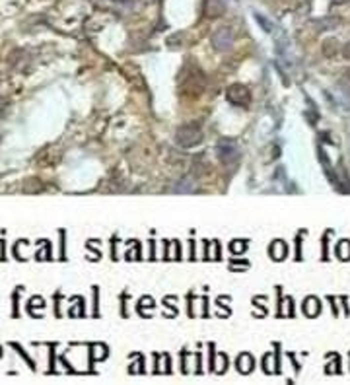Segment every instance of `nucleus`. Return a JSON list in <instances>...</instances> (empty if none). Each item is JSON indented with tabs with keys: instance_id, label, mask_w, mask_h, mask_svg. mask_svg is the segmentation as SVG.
<instances>
[{
	"instance_id": "obj_3",
	"label": "nucleus",
	"mask_w": 350,
	"mask_h": 385,
	"mask_svg": "<svg viewBox=\"0 0 350 385\" xmlns=\"http://www.w3.org/2000/svg\"><path fill=\"white\" fill-rule=\"evenodd\" d=\"M232 45H234V34H232L230 28H220V30L214 32V35H212V47L216 51L226 52L232 49Z\"/></svg>"
},
{
	"instance_id": "obj_10",
	"label": "nucleus",
	"mask_w": 350,
	"mask_h": 385,
	"mask_svg": "<svg viewBox=\"0 0 350 385\" xmlns=\"http://www.w3.org/2000/svg\"><path fill=\"white\" fill-rule=\"evenodd\" d=\"M334 49H336L334 41H332V43H327V45H325V54H329V51H331V54H332V52H334Z\"/></svg>"
},
{
	"instance_id": "obj_4",
	"label": "nucleus",
	"mask_w": 350,
	"mask_h": 385,
	"mask_svg": "<svg viewBox=\"0 0 350 385\" xmlns=\"http://www.w3.org/2000/svg\"><path fill=\"white\" fill-rule=\"evenodd\" d=\"M218 158L224 162V164H234L240 160V148L234 144V142H220L218 144Z\"/></svg>"
},
{
	"instance_id": "obj_2",
	"label": "nucleus",
	"mask_w": 350,
	"mask_h": 385,
	"mask_svg": "<svg viewBox=\"0 0 350 385\" xmlns=\"http://www.w3.org/2000/svg\"><path fill=\"white\" fill-rule=\"evenodd\" d=\"M226 98L230 104L240 105V107H247L249 102H251V92H249V88L242 86V84H234V86L228 88Z\"/></svg>"
},
{
	"instance_id": "obj_6",
	"label": "nucleus",
	"mask_w": 350,
	"mask_h": 385,
	"mask_svg": "<svg viewBox=\"0 0 350 385\" xmlns=\"http://www.w3.org/2000/svg\"><path fill=\"white\" fill-rule=\"evenodd\" d=\"M270 253H272V257H274L276 261L284 259V257H286V245L282 244V242H274L272 249H270Z\"/></svg>"
},
{
	"instance_id": "obj_1",
	"label": "nucleus",
	"mask_w": 350,
	"mask_h": 385,
	"mask_svg": "<svg viewBox=\"0 0 350 385\" xmlns=\"http://www.w3.org/2000/svg\"><path fill=\"white\" fill-rule=\"evenodd\" d=\"M175 140L183 148H192V146L202 142V128L198 124H183V126L177 128Z\"/></svg>"
},
{
	"instance_id": "obj_8",
	"label": "nucleus",
	"mask_w": 350,
	"mask_h": 385,
	"mask_svg": "<svg viewBox=\"0 0 350 385\" xmlns=\"http://www.w3.org/2000/svg\"><path fill=\"white\" fill-rule=\"evenodd\" d=\"M255 18H257V20H259V22L262 24V30H264V32H270V30H272V24H270V22H266V20L261 16V14H255Z\"/></svg>"
},
{
	"instance_id": "obj_12",
	"label": "nucleus",
	"mask_w": 350,
	"mask_h": 385,
	"mask_svg": "<svg viewBox=\"0 0 350 385\" xmlns=\"http://www.w3.org/2000/svg\"><path fill=\"white\" fill-rule=\"evenodd\" d=\"M348 76H350V74H348Z\"/></svg>"
},
{
	"instance_id": "obj_5",
	"label": "nucleus",
	"mask_w": 350,
	"mask_h": 385,
	"mask_svg": "<svg viewBox=\"0 0 350 385\" xmlns=\"http://www.w3.org/2000/svg\"><path fill=\"white\" fill-rule=\"evenodd\" d=\"M226 12V4L222 0H204V14L208 18H220Z\"/></svg>"
},
{
	"instance_id": "obj_7",
	"label": "nucleus",
	"mask_w": 350,
	"mask_h": 385,
	"mask_svg": "<svg viewBox=\"0 0 350 385\" xmlns=\"http://www.w3.org/2000/svg\"><path fill=\"white\" fill-rule=\"evenodd\" d=\"M238 364H240V370H242L244 374H247V372L253 368V358H251L249 354H242L240 360H238Z\"/></svg>"
},
{
	"instance_id": "obj_11",
	"label": "nucleus",
	"mask_w": 350,
	"mask_h": 385,
	"mask_svg": "<svg viewBox=\"0 0 350 385\" xmlns=\"http://www.w3.org/2000/svg\"><path fill=\"white\" fill-rule=\"evenodd\" d=\"M344 56H346V58H350V41L346 43V47H344Z\"/></svg>"
},
{
	"instance_id": "obj_9",
	"label": "nucleus",
	"mask_w": 350,
	"mask_h": 385,
	"mask_svg": "<svg viewBox=\"0 0 350 385\" xmlns=\"http://www.w3.org/2000/svg\"><path fill=\"white\" fill-rule=\"evenodd\" d=\"M244 249H245L244 242H234V244H232V251H244Z\"/></svg>"
}]
</instances>
